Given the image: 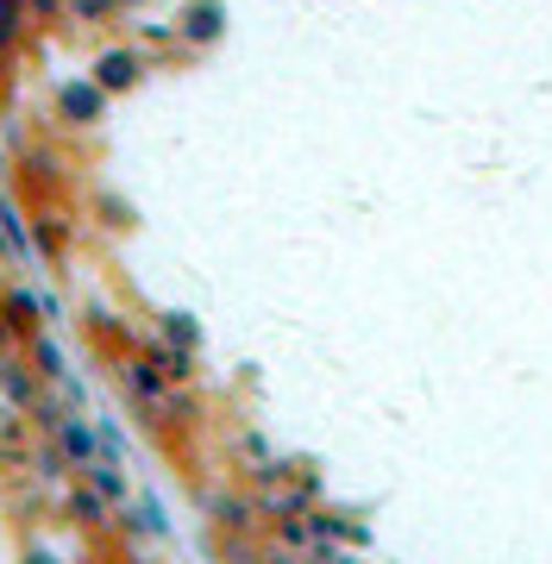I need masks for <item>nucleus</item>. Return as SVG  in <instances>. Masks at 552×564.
<instances>
[{
    "label": "nucleus",
    "mask_w": 552,
    "mask_h": 564,
    "mask_svg": "<svg viewBox=\"0 0 552 564\" xmlns=\"http://www.w3.org/2000/svg\"><path fill=\"white\" fill-rule=\"evenodd\" d=\"M107 95L95 76H69V82H57V120L63 126H76V132H88V126H101L107 120Z\"/></svg>",
    "instance_id": "f257e3e1"
},
{
    "label": "nucleus",
    "mask_w": 552,
    "mask_h": 564,
    "mask_svg": "<svg viewBox=\"0 0 552 564\" xmlns=\"http://www.w3.org/2000/svg\"><path fill=\"white\" fill-rule=\"evenodd\" d=\"M88 76L101 82L107 95H132V88L144 82V51H139V44H107Z\"/></svg>",
    "instance_id": "f03ea898"
},
{
    "label": "nucleus",
    "mask_w": 552,
    "mask_h": 564,
    "mask_svg": "<svg viewBox=\"0 0 552 564\" xmlns=\"http://www.w3.org/2000/svg\"><path fill=\"white\" fill-rule=\"evenodd\" d=\"M176 39L188 51H207V44L226 39V0H188L183 13H176Z\"/></svg>",
    "instance_id": "7ed1b4c3"
},
{
    "label": "nucleus",
    "mask_w": 552,
    "mask_h": 564,
    "mask_svg": "<svg viewBox=\"0 0 552 564\" xmlns=\"http://www.w3.org/2000/svg\"><path fill=\"white\" fill-rule=\"evenodd\" d=\"M120 383H126V395H132L139 408H164V402H170V389H176V383H170V377H164V370H158L151 358H126Z\"/></svg>",
    "instance_id": "20e7f679"
},
{
    "label": "nucleus",
    "mask_w": 552,
    "mask_h": 564,
    "mask_svg": "<svg viewBox=\"0 0 552 564\" xmlns=\"http://www.w3.org/2000/svg\"><path fill=\"white\" fill-rule=\"evenodd\" d=\"M0 314H7V326H13V333H39L44 326V314H51V302H44L39 289H32V282H13V289H7V295H0Z\"/></svg>",
    "instance_id": "39448f33"
},
{
    "label": "nucleus",
    "mask_w": 552,
    "mask_h": 564,
    "mask_svg": "<svg viewBox=\"0 0 552 564\" xmlns=\"http://www.w3.org/2000/svg\"><path fill=\"white\" fill-rule=\"evenodd\" d=\"M57 445L69 464H95L101 458V426H88L83 414H63L57 421Z\"/></svg>",
    "instance_id": "423d86ee"
},
{
    "label": "nucleus",
    "mask_w": 552,
    "mask_h": 564,
    "mask_svg": "<svg viewBox=\"0 0 552 564\" xmlns=\"http://www.w3.org/2000/svg\"><path fill=\"white\" fill-rule=\"evenodd\" d=\"M20 345H25V351H32V370H39L44 383H63V377H69V364H63V345L51 339L44 326H39V333H25Z\"/></svg>",
    "instance_id": "0eeeda50"
},
{
    "label": "nucleus",
    "mask_w": 552,
    "mask_h": 564,
    "mask_svg": "<svg viewBox=\"0 0 552 564\" xmlns=\"http://www.w3.org/2000/svg\"><path fill=\"white\" fill-rule=\"evenodd\" d=\"M144 358L158 364V370H164L170 383H188V377H195V345H170V339H151V345H144Z\"/></svg>",
    "instance_id": "6e6552de"
},
{
    "label": "nucleus",
    "mask_w": 552,
    "mask_h": 564,
    "mask_svg": "<svg viewBox=\"0 0 552 564\" xmlns=\"http://www.w3.org/2000/svg\"><path fill=\"white\" fill-rule=\"evenodd\" d=\"M120 13H126L120 0H63V20H76V25H107Z\"/></svg>",
    "instance_id": "1a4fd4ad"
},
{
    "label": "nucleus",
    "mask_w": 552,
    "mask_h": 564,
    "mask_svg": "<svg viewBox=\"0 0 552 564\" xmlns=\"http://www.w3.org/2000/svg\"><path fill=\"white\" fill-rule=\"evenodd\" d=\"M0 245L13 251V258H25L32 251V232H25V214L13 202H0Z\"/></svg>",
    "instance_id": "9d476101"
},
{
    "label": "nucleus",
    "mask_w": 552,
    "mask_h": 564,
    "mask_svg": "<svg viewBox=\"0 0 552 564\" xmlns=\"http://www.w3.org/2000/svg\"><path fill=\"white\" fill-rule=\"evenodd\" d=\"M25 0H0V57H7V51H13V44H20V32H25Z\"/></svg>",
    "instance_id": "9b49d317"
},
{
    "label": "nucleus",
    "mask_w": 552,
    "mask_h": 564,
    "mask_svg": "<svg viewBox=\"0 0 552 564\" xmlns=\"http://www.w3.org/2000/svg\"><path fill=\"white\" fill-rule=\"evenodd\" d=\"M158 339H170V345H202V326L188 321V314H158Z\"/></svg>",
    "instance_id": "f8f14e48"
},
{
    "label": "nucleus",
    "mask_w": 552,
    "mask_h": 564,
    "mask_svg": "<svg viewBox=\"0 0 552 564\" xmlns=\"http://www.w3.org/2000/svg\"><path fill=\"white\" fill-rule=\"evenodd\" d=\"M132 527H144V533H164V508H158V502H139V508H132Z\"/></svg>",
    "instance_id": "ddd939ff"
},
{
    "label": "nucleus",
    "mask_w": 552,
    "mask_h": 564,
    "mask_svg": "<svg viewBox=\"0 0 552 564\" xmlns=\"http://www.w3.org/2000/svg\"><path fill=\"white\" fill-rule=\"evenodd\" d=\"M25 20H63V0H25Z\"/></svg>",
    "instance_id": "4468645a"
},
{
    "label": "nucleus",
    "mask_w": 552,
    "mask_h": 564,
    "mask_svg": "<svg viewBox=\"0 0 552 564\" xmlns=\"http://www.w3.org/2000/svg\"><path fill=\"white\" fill-rule=\"evenodd\" d=\"M13 345H20V333H13V326H7V314H0V358H7V351H13Z\"/></svg>",
    "instance_id": "2eb2a0df"
},
{
    "label": "nucleus",
    "mask_w": 552,
    "mask_h": 564,
    "mask_svg": "<svg viewBox=\"0 0 552 564\" xmlns=\"http://www.w3.org/2000/svg\"><path fill=\"white\" fill-rule=\"evenodd\" d=\"M264 564H289V558H264Z\"/></svg>",
    "instance_id": "dca6fc26"
}]
</instances>
